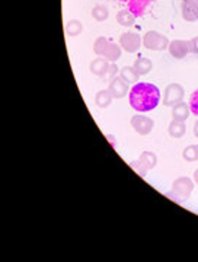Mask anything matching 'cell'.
<instances>
[{"label":"cell","instance_id":"6da1fadb","mask_svg":"<svg viewBox=\"0 0 198 262\" xmlns=\"http://www.w3.org/2000/svg\"><path fill=\"white\" fill-rule=\"evenodd\" d=\"M130 105L137 113L153 111L161 102V91L156 84L149 82H139L133 84L128 94Z\"/></svg>","mask_w":198,"mask_h":262},{"label":"cell","instance_id":"7a4b0ae2","mask_svg":"<svg viewBox=\"0 0 198 262\" xmlns=\"http://www.w3.org/2000/svg\"><path fill=\"white\" fill-rule=\"evenodd\" d=\"M94 51L98 57H104L108 61L115 63L121 58L123 48L120 47V44H115L114 41H109L108 38L99 37L95 39Z\"/></svg>","mask_w":198,"mask_h":262},{"label":"cell","instance_id":"3957f363","mask_svg":"<svg viewBox=\"0 0 198 262\" xmlns=\"http://www.w3.org/2000/svg\"><path fill=\"white\" fill-rule=\"evenodd\" d=\"M143 46L151 51H163L169 47V39L158 31H147L143 35Z\"/></svg>","mask_w":198,"mask_h":262},{"label":"cell","instance_id":"277c9868","mask_svg":"<svg viewBox=\"0 0 198 262\" xmlns=\"http://www.w3.org/2000/svg\"><path fill=\"white\" fill-rule=\"evenodd\" d=\"M194 181L189 177H181L177 178L172 184V192H169L168 195L178 198V200H187L191 195V192L194 191Z\"/></svg>","mask_w":198,"mask_h":262},{"label":"cell","instance_id":"5b68a950","mask_svg":"<svg viewBox=\"0 0 198 262\" xmlns=\"http://www.w3.org/2000/svg\"><path fill=\"white\" fill-rule=\"evenodd\" d=\"M156 163H158V156L153 151H150V150H146V151H143L142 155L139 156V159L131 162L130 165H131V168L139 175L144 177L149 170H151L156 166Z\"/></svg>","mask_w":198,"mask_h":262},{"label":"cell","instance_id":"8992f818","mask_svg":"<svg viewBox=\"0 0 198 262\" xmlns=\"http://www.w3.org/2000/svg\"><path fill=\"white\" fill-rule=\"evenodd\" d=\"M185 96V91L180 83H170L166 86L165 92H163V99L162 102L165 106H173L181 101H184Z\"/></svg>","mask_w":198,"mask_h":262},{"label":"cell","instance_id":"52a82bcc","mask_svg":"<svg viewBox=\"0 0 198 262\" xmlns=\"http://www.w3.org/2000/svg\"><path fill=\"white\" fill-rule=\"evenodd\" d=\"M143 44V38L137 32H124L120 37V47L123 48L125 53H137Z\"/></svg>","mask_w":198,"mask_h":262},{"label":"cell","instance_id":"ba28073f","mask_svg":"<svg viewBox=\"0 0 198 262\" xmlns=\"http://www.w3.org/2000/svg\"><path fill=\"white\" fill-rule=\"evenodd\" d=\"M130 124H131L133 130L140 136H149L153 130V127H155V122L150 117L143 115V114H137V115L131 117Z\"/></svg>","mask_w":198,"mask_h":262},{"label":"cell","instance_id":"9c48e42d","mask_svg":"<svg viewBox=\"0 0 198 262\" xmlns=\"http://www.w3.org/2000/svg\"><path fill=\"white\" fill-rule=\"evenodd\" d=\"M108 91L111 92L114 99H120V98H124L127 94H130V84L124 82L121 76H115L109 80Z\"/></svg>","mask_w":198,"mask_h":262},{"label":"cell","instance_id":"30bf717a","mask_svg":"<svg viewBox=\"0 0 198 262\" xmlns=\"http://www.w3.org/2000/svg\"><path fill=\"white\" fill-rule=\"evenodd\" d=\"M169 54L173 58H184L189 54V41L187 39H173L169 42V47H168Z\"/></svg>","mask_w":198,"mask_h":262},{"label":"cell","instance_id":"8fae6325","mask_svg":"<svg viewBox=\"0 0 198 262\" xmlns=\"http://www.w3.org/2000/svg\"><path fill=\"white\" fill-rule=\"evenodd\" d=\"M181 13L187 22L198 20V0H182Z\"/></svg>","mask_w":198,"mask_h":262},{"label":"cell","instance_id":"7c38bea8","mask_svg":"<svg viewBox=\"0 0 198 262\" xmlns=\"http://www.w3.org/2000/svg\"><path fill=\"white\" fill-rule=\"evenodd\" d=\"M120 2L125 3L128 10L133 12L136 15V18H137V16H142L143 13L146 12V9L149 8V5L153 0H120Z\"/></svg>","mask_w":198,"mask_h":262},{"label":"cell","instance_id":"4fadbf2b","mask_svg":"<svg viewBox=\"0 0 198 262\" xmlns=\"http://www.w3.org/2000/svg\"><path fill=\"white\" fill-rule=\"evenodd\" d=\"M109 66H111V61H108L104 57H98V58H95L94 61L91 63V72L95 76L104 77L109 72Z\"/></svg>","mask_w":198,"mask_h":262},{"label":"cell","instance_id":"5bb4252c","mask_svg":"<svg viewBox=\"0 0 198 262\" xmlns=\"http://www.w3.org/2000/svg\"><path fill=\"white\" fill-rule=\"evenodd\" d=\"M189 114H191L189 105L184 102V101H181V102L172 106V118L177 120V121H187Z\"/></svg>","mask_w":198,"mask_h":262},{"label":"cell","instance_id":"9a60e30c","mask_svg":"<svg viewBox=\"0 0 198 262\" xmlns=\"http://www.w3.org/2000/svg\"><path fill=\"white\" fill-rule=\"evenodd\" d=\"M134 70L139 76H146L147 73H150V70L153 69V63H151L150 58H146V57H140L134 61Z\"/></svg>","mask_w":198,"mask_h":262},{"label":"cell","instance_id":"2e32d148","mask_svg":"<svg viewBox=\"0 0 198 262\" xmlns=\"http://www.w3.org/2000/svg\"><path fill=\"white\" fill-rule=\"evenodd\" d=\"M168 133H169L170 137L173 139H182L187 133V125H185V121H173L169 124V128H168Z\"/></svg>","mask_w":198,"mask_h":262},{"label":"cell","instance_id":"e0dca14e","mask_svg":"<svg viewBox=\"0 0 198 262\" xmlns=\"http://www.w3.org/2000/svg\"><path fill=\"white\" fill-rule=\"evenodd\" d=\"M117 22L121 25V27H127V28H130L134 25V22H136V15L130 12L128 9H123L120 10L118 13H117Z\"/></svg>","mask_w":198,"mask_h":262},{"label":"cell","instance_id":"ac0fdd59","mask_svg":"<svg viewBox=\"0 0 198 262\" xmlns=\"http://www.w3.org/2000/svg\"><path fill=\"white\" fill-rule=\"evenodd\" d=\"M120 76L124 82H127L128 84H136L139 80V75L136 73L133 66H124L123 69L120 70Z\"/></svg>","mask_w":198,"mask_h":262},{"label":"cell","instance_id":"d6986e66","mask_svg":"<svg viewBox=\"0 0 198 262\" xmlns=\"http://www.w3.org/2000/svg\"><path fill=\"white\" fill-rule=\"evenodd\" d=\"M113 95L111 92L108 91V89H105V91H99L98 94L95 95V103L99 106V108H108L111 102H113Z\"/></svg>","mask_w":198,"mask_h":262},{"label":"cell","instance_id":"ffe728a7","mask_svg":"<svg viewBox=\"0 0 198 262\" xmlns=\"http://www.w3.org/2000/svg\"><path fill=\"white\" fill-rule=\"evenodd\" d=\"M83 31V24L77 19H72L66 24V34L69 37H79Z\"/></svg>","mask_w":198,"mask_h":262},{"label":"cell","instance_id":"44dd1931","mask_svg":"<svg viewBox=\"0 0 198 262\" xmlns=\"http://www.w3.org/2000/svg\"><path fill=\"white\" fill-rule=\"evenodd\" d=\"M109 16V12L108 9L105 8L104 5H96L94 6V9H92V18L96 20V22H104L106 20Z\"/></svg>","mask_w":198,"mask_h":262},{"label":"cell","instance_id":"7402d4cb","mask_svg":"<svg viewBox=\"0 0 198 262\" xmlns=\"http://www.w3.org/2000/svg\"><path fill=\"white\" fill-rule=\"evenodd\" d=\"M182 158L187 162H197L198 160V144H191L182 151Z\"/></svg>","mask_w":198,"mask_h":262},{"label":"cell","instance_id":"603a6c76","mask_svg":"<svg viewBox=\"0 0 198 262\" xmlns=\"http://www.w3.org/2000/svg\"><path fill=\"white\" fill-rule=\"evenodd\" d=\"M189 110H191V113L194 114L195 117H198V89H195L191 96H189Z\"/></svg>","mask_w":198,"mask_h":262},{"label":"cell","instance_id":"cb8c5ba5","mask_svg":"<svg viewBox=\"0 0 198 262\" xmlns=\"http://www.w3.org/2000/svg\"><path fill=\"white\" fill-rule=\"evenodd\" d=\"M189 53L198 54V37H194L189 39Z\"/></svg>","mask_w":198,"mask_h":262},{"label":"cell","instance_id":"d4e9b609","mask_svg":"<svg viewBox=\"0 0 198 262\" xmlns=\"http://www.w3.org/2000/svg\"><path fill=\"white\" fill-rule=\"evenodd\" d=\"M120 73V69H118V66L115 64V63H111V66H109V72H108V75H109V77L113 79V77H115V76Z\"/></svg>","mask_w":198,"mask_h":262},{"label":"cell","instance_id":"484cf974","mask_svg":"<svg viewBox=\"0 0 198 262\" xmlns=\"http://www.w3.org/2000/svg\"><path fill=\"white\" fill-rule=\"evenodd\" d=\"M194 182L198 185V168L195 169V172H194Z\"/></svg>","mask_w":198,"mask_h":262},{"label":"cell","instance_id":"4316f807","mask_svg":"<svg viewBox=\"0 0 198 262\" xmlns=\"http://www.w3.org/2000/svg\"><path fill=\"white\" fill-rule=\"evenodd\" d=\"M194 134H195V137L198 139V121L194 124Z\"/></svg>","mask_w":198,"mask_h":262}]
</instances>
